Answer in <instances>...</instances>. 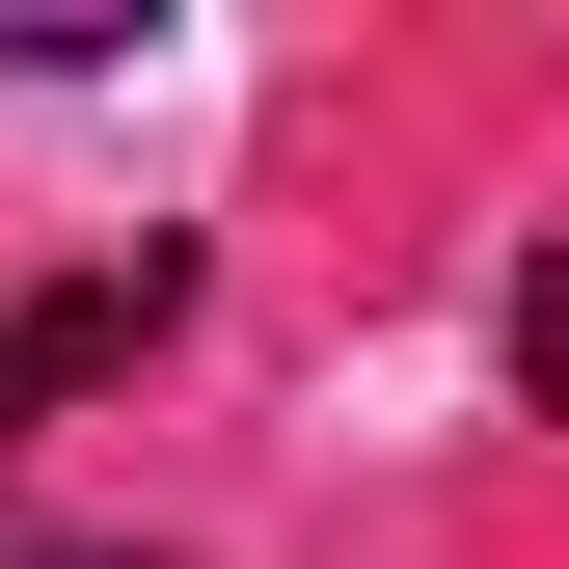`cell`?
Here are the masks:
<instances>
[{
    "label": "cell",
    "instance_id": "1",
    "mask_svg": "<svg viewBox=\"0 0 569 569\" xmlns=\"http://www.w3.org/2000/svg\"><path fill=\"white\" fill-rule=\"evenodd\" d=\"M163 326H190V244H82V271H28V299H0V435H28V407H82V380H136Z\"/></svg>",
    "mask_w": 569,
    "mask_h": 569
},
{
    "label": "cell",
    "instance_id": "2",
    "mask_svg": "<svg viewBox=\"0 0 569 569\" xmlns=\"http://www.w3.org/2000/svg\"><path fill=\"white\" fill-rule=\"evenodd\" d=\"M516 380H542V435H569V244H516Z\"/></svg>",
    "mask_w": 569,
    "mask_h": 569
},
{
    "label": "cell",
    "instance_id": "3",
    "mask_svg": "<svg viewBox=\"0 0 569 569\" xmlns=\"http://www.w3.org/2000/svg\"><path fill=\"white\" fill-rule=\"evenodd\" d=\"M0 569H190V542H0Z\"/></svg>",
    "mask_w": 569,
    "mask_h": 569
}]
</instances>
